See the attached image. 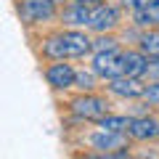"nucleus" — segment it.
I'll list each match as a JSON object with an SVG mask.
<instances>
[{"label":"nucleus","instance_id":"nucleus-1","mask_svg":"<svg viewBox=\"0 0 159 159\" xmlns=\"http://www.w3.org/2000/svg\"><path fill=\"white\" fill-rule=\"evenodd\" d=\"M88 51H93V40H88V34L77 32V29H69V32L53 34L45 40L43 53L53 61H66V58H80L85 56Z\"/></svg>","mask_w":159,"mask_h":159},{"label":"nucleus","instance_id":"nucleus-2","mask_svg":"<svg viewBox=\"0 0 159 159\" xmlns=\"http://www.w3.org/2000/svg\"><path fill=\"white\" fill-rule=\"evenodd\" d=\"M93 74L103 80H114L125 74V66H122V56L117 51H101L93 56Z\"/></svg>","mask_w":159,"mask_h":159},{"label":"nucleus","instance_id":"nucleus-3","mask_svg":"<svg viewBox=\"0 0 159 159\" xmlns=\"http://www.w3.org/2000/svg\"><path fill=\"white\" fill-rule=\"evenodd\" d=\"M56 13V0H21V19L27 24L48 21Z\"/></svg>","mask_w":159,"mask_h":159},{"label":"nucleus","instance_id":"nucleus-4","mask_svg":"<svg viewBox=\"0 0 159 159\" xmlns=\"http://www.w3.org/2000/svg\"><path fill=\"white\" fill-rule=\"evenodd\" d=\"M72 111L77 114L80 119H101L106 117V101L98 96H80L72 101Z\"/></svg>","mask_w":159,"mask_h":159},{"label":"nucleus","instance_id":"nucleus-5","mask_svg":"<svg viewBox=\"0 0 159 159\" xmlns=\"http://www.w3.org/2000/svg\"><path fill=\"white\" fill-rule=\"evenodd\" d=\"M148 85H143L141 77H130V74H122V77L109 80V90L119 98H143Z\"/></svg>","mask_w":159,"mask_h":159},{"label":"nucleus","instance_id":"nucleus-6","mask_svg":"<svg viewBox=\"0 0 159 159\" xmlns=\"http://www.w3.org/2000/svg\"><path fill=\"white\" fill-rule=\"evenodd\" d=\"M127 135L135 138V141H154V138H159V119L157 117H133Z\"/></svg>","mask_w":159,"mask_h":159},{"label":"nucleus","instance_id":"nucleus-7","mask_svg":"<svg viewBox=\"0 0 159 159\" xmlns=\"http://www.w3.org/2000/svg\"><path fill=\"white\" fill-rule=\"evenodd\" d=\"M45 77H48V85H53L56 90H66V88H72V85H74V80H77V72H74L69 64L56 61V64H51V66H48Z\"/></svg>","mask_w":159,"mask_h":159},{"label":"nucleus","instance_id":"nucleus-8","mask_svg":"<svg viewBox=\"0 0 159 159\" xmlns=\"http://www.w3.org/2000/svg\"><path fill=\"white\" fill-rule=\"evenodd\" d=\"M119 24V13H117V8L114 6H96V11L90 13V24L88 27L93 29V32H98V34H103L106 29H114Z\"/></svg>","mask_w":159,"mask_h":159},{"label":"nucleus","instance_id":"nucleus-9","mask_svg":"<svg viewBox=\"0 0 159 159\" xmlns=\"http://www.w3.org/2000/svg\"><path fill=\"white\" fill-rule=\"evenodd\" d=\"M93 148H101L106 154H114V157H125L127 151H114V148H122L125 146V133H114V130H101L90 138Z\"/></svg>","mask_w":159,"mask_h":159},{"label":"nucleus","instance_id":"nucleus-10","mask_svg":"<svg viewBox=\"0 0 159 159\" xmlns=\"http://www.w3.org/2000/svg\"><path fill=\"white\" fill-rule=\"evenodd\" d=\"M122 66H125V74H130V77H146L148 56L143 51H127L122 53Z\"/></svg>","mask_w":159,"mask_h":159},{"label":"nucleus","instance_id":"nucleus-11","mask_svg":"<svg viewBox=\"0 0 159 159\" xmlns=\"http://www.w3.org/2000/svg\"><path fill=\"white\" fill-rule=\"evenodd\" d=\"M98 127H101V130H114V133H127L130 119L122 117V114H106V117L98 119Z\"/></svg>","mask_w":159,"mask_h":159},{"label":"nucleus","instance_id":"nucleus-12","mask_svg":"<svg viewBox=\"0 0 159 159\" xmlns=\"http://www.w3.org/2000/svg\"><path fill=\"white\" fill-rule=\"evenodd\" d=\"M90 13H93V11H88V6L74 3V6L64 13V19H66L69 24H74V27H88V24H90Z\"/></svg>","mask_w":159,"mask_h":159},{"label":"nucleus","instance_id":"nucleus-13","mask_svg":"<svg viewBox=\"0 0 159 159\" xmlns=\"http://www.w3.org/2000/svg\"><path fill=\"white\" fill-rule=\"evenodd\" d=\"M135 19H138L141 27H154V24H159V0H151V6L143 8V11H138Z\"/></svg>","mask_w":159,"mask_h":159},{"label":"nucleus","instance_id":"nucleus-14","mask_svg":"<svg viewBox=\"0 0 159 159\" xmlns=\"http://www.w3.org/2000/svg\"><path fill=\"white\" fill-rule=\"evenodd\" d=\"M141 51L148 58H159V32H146L141 37Z\"/></svg>","mask_w":159,"mask_h":159},{"label":"nucleus","instance_id":"nucleus-15","mask_svg":"<svg viewBox=\"0 0 159 159\" xmlns=\"http://www.w3.org/2000/svg\"><path fill=\"white\" fill-rule=\"evenodd\" d=\"M93 51L101 53V51H117V40L114 37H98L93 40Z\"/></svg>","mask_w":159,"mask_h":159},{"label":"nucleus","instance_id":"nucleus-16","mask_svg":"<svg viewBox=\"0 0 159 159\" xmlns=\"http://www.w3.org/2000/svg\"><path fill=\"white\" fill-rule=\"evenodd\" d=\"M143 101H146L148 106H159V80L154 82V85L146 88V93H143Z\"/></svg>","mask_w":159,"mask_h":159},{"label":"nucleus","instance_id":"nucleus-17","mask_svg":"<svg viewBox=\"0 0 159 159\" xmlns=\"http://www.w3.org/2000/svg\"><path fill=\"white\" fill-rule=\"evenodd\" d=\"M122 6H125V8H130L133 13H138V11H143V8H148V6H151V0H122Z\"/></svg>","mask_w":159,"mask_h":159},{"label":"nucleus","instance_id":"nucleus-18","mask_svg":"<svg viewBox=\"0 0 159 159\" xmlns=\"http://www.w3.org/2000/svg\"><path fill=\"white\" fill-rule=\"evenodd\" d=\"M74 85H77V88H82V90H90V88H93V74L77 72V80H74Z\"/></svg>","mask_w":159,"mask_h":159},{"label":"nucleus","instance_id":"nucleus-19","mask_svg":"<svg viewBox=\"0 0 159 159\" xmlns=\"http://www.w3.org/2000/svg\"><path fill=\"white\" fill-rule=\"evenodd\" d=\"M146 77H148V80H154V82H157V80H159V58H151V61H148Z\"/></svg>","mask_w":159,"mask_h":159},{"label":"nucleus","instance_id":"nucleus-20","mask_svg":"<svg viewBox=\"0 0 159 159\" xmlns=\"http://www.w3.org/2000/svg\"><path fill=\"white\" fill-rule=\"evenodd\" d=\"M74 3H80V6H101V0H74Z\"/></svg>","mask_w":159,"mask_h":159}]
</instances>
